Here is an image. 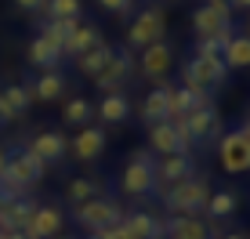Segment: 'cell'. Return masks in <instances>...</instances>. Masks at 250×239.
I'll return each instance as SVG.
<instances>
[{"label": "cell", "instance_id": "cell-1", "mask_svg": "<svg viewBox=\"0 0 250 239\" xmlns=\"http://www.w3.org/2000/svg\"><path fill=\"white\" fill-rule=\"evenodd\" d=\"M44 174H47V167L22 145V149L7 152V163H4V174H0V185H4L11 196H25V189H33Z\"/></svg>", "mask_w": 250, "mask_h": 239}, {"label": "cell", "instance_id": "cell-2", "mask_svg": "<svg viewBox=\"0 0 250 239\" xmlns=\"http://www.w3.org/2000/svg\"><path fill=\"white\" fill-rule=\"evenodd\" d=\"M120 189L131 199H145L156 192V156L149 149H134L120 170Z\"/></svg>", "mask_w": 250, "mask_h": 239}, {"label": "cell", "instance_id": "cell-3", "mask_svg": "<svg viewBox=\"0 0 250 239\" xmlns=\"http://www.w3.org/2000/svg\"><path fill=\"white\" fill-rule=\"evenodd\" d=\"M207 199H210V185H207V178H200V174L188 178V181L170 185V189H163V196H160L163 210H167L170 218H178V214H203Z\"/></svg>", "mask_w": 250, "mask_h": 239}, {"label": "cell", "instance_id": "cell-4", "mask_svg": "<svg viewBox=\"0 0 250 239\" xmlns=\"http://www.w3.org/2000/svg\"><path fill=\"white\" fill-rule=\"evenodd\" d=\"M225 62L214 55H192L188 62L182 65V87L188 91H200V95H210V91H218L221 83H225Z\"/></svg>", "mask_w": 250, "mask_h": 239}, {"label": "cell", "instance_id": "cell-5", "mask_svg": "<svg viewBox=\"0 0 250 239\" xmlns=\"http://www.w3.org/2000/svg\"><path fill=\"white\" fill-rule=\"evenodd\" d=\"M196 145L188 138L182 120H156L149 123V152L152 156H178V152H192Z\"/></svg>", "mask_w": 250, "mask_h": 239}, {"label": "cell", "instance_id": "cell-6", "mask_svg": "<svg viewBox=\"0 0 250 239\" xmlns=\"http://www.w3.org/2000/svg\"><path fill=\"white\" fill-rule=\"evenodd\" d=\"M73 221L91 236V232H98V228H105V225L124 221V207H120L116 199H109V196H94V199L73 207Z\"/></svg>", "mask_w": 250, "mask_h": 239}, {"label": "cell", "instance_id": "cell-7", "mask_svg": "<svg viewBox=\"0 0 250 239\" xmlns=\"http://www.w3.org/2000/svg\"><path fill=\"white\" fill-rule=\"evenodd\" d=\"M163 33H167V15H163V7H145V11L134 15V22L127 25V51H142L149 44H156L163 40Z\"/></svg>", "mask_w": 250, "mask_h": 239}, {"label": "cell", "instance_id": "cell-8", "mask_svg": "<svg viewBox=\"0 0 250 239\" xmlns=\"http://www.w3.org/2000/svg\"><path fill=\"white\" fill-rule=\"evenodd\" d=\"M218 163L225 174H247L250 170V138L243 131H229L218 138Z\"/></svg>", "mask_w": 250, "mask_h": 239}, {"label": "cell", "instance_id": "cell-9", "mask_svg": "<svg viewBox=\"0 0 250 239\" xmlns=\"http://www.w3.org/2000/svg\"><path fill=\"white\" fill-rule=\"evenodd\" d=\"M163 239H221V225L203 214H178L163 221Z\"/></svg>", "mask_w": 250, "mask_h": 239}, {"label": "cell", "instance_id": "cell-10", "mask_svg": "<svg viewBox=\"0 0 250 239\" xmlns=\"http://www.w3.org/2000/svg\"><path fill=\"white\" fill-rule=\"evenodd\" d=\"M131 69H134V58L127 47H113V55H109V62L102 65V73L94 76V87L102 91V95H113V91H124L127 80H131Z\"/></svg>", "mask_w": 250, "mask_h": 239}, {"label": "cell", "instance_id": "cell-11", "mask_svg": "<svg viewBox=\"0 0 250 239\" xmlns=\"http://www.w3.org/2000/svg\"><path fill=\"white\" fill-rule=\"evenodd\" d=\"M188 178H196V156L192 152L156 156V192L152 196H160L163 189H170V185H178V181H188Z\"/></svg>", "mask_w": 250, "mask_h": 239}, {"label": "cell", "instance_id": "cell-12", "mask_svg": "<svg viewBox=\"0 0 250 239\" xmlns=\"http://www.w3.org/2000/svg\"><path fill=\"white\" fill-rule=\"evenodd\" d=\"M192 33H196V40H218V44H229V40L236 37L232 19L218 15L214 7H207V4H200L192 11Z\"/></svg>", "mask_w": 250, "mask_h": 239}, {"label": "cell", "instance_id": "cell-13", "mask_svg": "<svg viewBox=\"0 0 250 239\" xmlns=\"http://www.w3.org/2000/svg\"><path fill=\"white\" fill-rule=\"evenodd\" d=\"M65 58V51H62V40L51 33V25L44 22V29L37 33V37L29 40V65L37 73H44V69H58V62Z\"/></svg>", "mask_w": 250, "mask_h": 239}, {"label": "cell", "instance_id": "cell-14", "mask_svg": "<svg viewBox=\"0 0 250 239\" xmlns=\"http://www.w3.org/2000/svg\"><path fill=\"white\" fill-rule=\"evenodd\" d=\"M182 123H185L192 145H210V141L221 138V113L214 109V101H210V105H200L196 113H188Z\"/></svg>", "mask_w": 250, "mask_h": 239}, {"label": "cell", "instance_id": "cell-15", "mask_svg": "<svg viewBox=\"0 0 250 239\" xmlns=\"http://www.w3.org/2000/svg\"><path fill=\"white\" fill-rule=\"evenodd\" d=\"M25 149H29L44 167H58V163H65V159H69V138L62 131H40V134H33V141L25 145Z\"/></svg>", "mask_w": 250, "mask_h": 239}, {"label": "cell", "instance_id": "cell-16", "mask_svg": "<svg viewBox=\"0 0 250 239\" xmlns=\"http://www.w3.org/2000/svg\"><path fill=\"white\" fill-rule=\"evenodd\" d=\"M142 76L152 83H163V76L174 69V47L167 44V40H156V44L142 47Z\"/></svg>", "mask_w": 250, "mask_h": 239}, {"label": "cell", "instance_id": "cell-17", "mask_svg": "<svg viewBox=\"0 0 250 239\" xmlns=\"http://www.w3.org/2000/svg\"><path fill=\"white\" fill-rule=\"evenodd\" d=\"M65 225V214L58 203H37L29 214V225H25V232H29L33 239H55L58 232H62Z\"/></svg>", "mask_w": 250, "mask_h": 239}, {"label": "cell", "instance_id": "cell-18", "mask_svg": "<svg viewBox=\"0 0 250 239\" xmlns=\"http://www.w3.org/2000/svg\"><path fill=\"white\" fill-rule=\"evenodd\" d=\"M105 131L102 127H80V131L73 134V141H69V152H73V159H80V163H94V159H102V152H105Z\"/></svg>", "mask_w": 250, "mask_h": 239}, {"label": "cell", "instance_id": "cell-19", "mask_svg": "<svg viewBox=\"0 0 250 239\" xmlns=\"http://www.w3.org/2000/svg\"><path fill=\"white\" fill-rule=\"evenodd\" d=\"M29 95H33V101H44V105L62 101V98L69 95V76L58 73V69L37 73V76H33V83H29Z\"/></svg>", "mask_w": 250, "mask_h": 239}, {"label": "cell", "instance_id": "cell-20", "mask_svg": "<svg viewBox=\"0 0 250 239\" xmlns=\"http://www.w3.org/2000/svg\"><path fill=\"white\" fill-rule=\"evenodd\" d=\"M94 120L109 127H120L131 120V95L127 91H113V95H102V101L94 105Z\"/></svg>", "mask_w": 250, "mask_h": 239}, {"label": "cell", "instance_id": "cell-21", "mask_svg": "<svg viewBox=\"0 0 250 239\" xmlns=\"http://www.w3.org/2000/svg\"><path fill=\"white\" fill-rule=\"evenodd\" d=\"M33 207H37V203H33L29 196L7 199L4 207H0V232H25V225H29Z\"/></svg>", "mask_w": 250, "mask_h": 239}, {"label": "cell", "instance_id": "cell-22", "mask_svg": "<svg viewBox=\"0 0 250 239\" xmlns=\"http://www.w3.org/2000/svg\"><path fill=\"white\" fill-rule=\"evenodd\" d=\"M124 228L131 232V239H163V218L149 214V210L124 214Z\"/></svg>", "mask_w": 250, "mask_h": 239}, {"label": "cell", "instance_id": "cell-23", "mask_svg": "<svg viewBox=\"0 0 250 239\" xmlns=\"http://www.w3.org/2000/svg\"><path fill=\"white\" fill-rule=\"evenodd\" d=\"M236 210H239V196L232 189H218V192L210 189V199H207V207H203V218L221 225V221H229Z\"/></svg>", "mask_w": 250, "mask_h": 239}, {"label": "cell", "instance_id": "cell-24", "mask_svg": "<svg viewBox=\"0 0 250 239\" xmlns=\"http://www.w3.org/2000/svg\"><path fill=\"white\" fill-rule=\"evenodd\" d=\"M170 91H174V87L156 83V87L145 95V101H142V120H145V127L156 123V120H167V113H170Z\"/></svg>", "mask_w": 250, "mask_h": 239}, {"label": "cell", "instance_id": "cell-25", "mask_svg": "<svg viewBox=\"0 0 250 239\" xmlns=\"http://www.w3.org/2000/svg\"><path fill=\"white\" fill-rule=\"evenodd\" d=\"M200 105H210V95H200V91H188V87H174V91H170V113H167V120H185Z\"/></svg>", "mask_w": 250, "mask_h": 239}, {"label": "cell", "instance_id": "cell-26", "mask_svg": "<svg viewBox=\"0 0 250 239\" xmlns=\"http://www.w3.org/2000/svg\"><path fill=\"white\" fill-rule=\"evenodd\" d=\"M0 105H4V113L11 120H19V116L29 113L33 95H29V87H22V83H7V87H0Z\"/></svg>", "mask_w": 250, "mask_h": 239}, {"label": "cell", "instance_id": "cell-27", "mask_svg": "<svg viewBox=\"0 0 250 239\" xmlns=\"http://www.w3.org/2000/svg\"><path fill=\"white\" fill-rule=\"evenodd\" d=\"M221 62H225V69H250V37L247 33H236V37L225 44L221 51Z\"/></svg>", "mask_w": 250, "mask_h": 239}, {"label": "cell", "instance_id": "cell-28", "mask_svg": "<svg viewBox=\"0 0 250 239\" xmlns=\"http://www.w3.org/2000/svg\"><path fill=\"white\" fill-rule=\"evenodd\" d=\"M62 120H65L69 127H91V123H94V101L80 98V95L65 98V105H62Z\"/></svg>", "mask_w": 250, "mask_h": 239}, {"label": "cell", "instance_id": "cell-29", "mask_svg": "<svg viewBox=\"0 0 250 239\" xmlns=\"http://www.w3.org/2000/svg\"><path fill=\"white\" fill-rule=\"evenodd\" d=\"M109 55H113V47H109L105 40H98V44L87 47L83 55H76V69H80L83 76H91V80H94V76L102 73V65L109 62Z\"/></svg>", "mask_w": 250, "mask_h": 239}, {"label": "cell", "instance_id": "cell-30", "mask_svg": "<svg viewBox=\"0 0 250 239\" xmlns=\"http://www.w3.org/2000/svg\"><path fill=\"white\" fill-rule=\"evenodd\" d=\"M98 40H102L98 25H91V22H80V25L73 29V37L65 40V47H62V51H65V58H76V55H83L87 47H94Z\"/></svg>", "mask_w": 250, "mask_h": 239}, {"label": "cell", "instance_id": "cell-31", "mask_svg": "<svg viewBox=\"0 0 250 239\" xmlns=\"http://www.w3.org/2000/svg\"><path fill=\"white\" fill-rule=\"evenodd\" d=\"M94 196H102V181H94V178H73V181L65 185V203L69 207H80V203L94 199Z\"/></svg>", "mask_w": 250, "mask_h": 239}, {"label": "cell", "instance_id": "cell-32", "mask_svg": "<svg viewBox=\"0 0 250 239\" xmlns=\"http://www.w3.org/2000/svg\"><path fill=\"white\" fill-rule=\"evenodd\" d=\"M44 19H80V0H47Z\"/></svg>", "mask_w": 250, "mask_h": 239}, {"label": "cell", "instance_id": "cell-33", "mask_svg": "<svg viewBox=\"0 0 250 239\" xmlns=\"http://www.w3.org/2000/svg\"><path fill=\"white\" fill-rule=\"evenodd\" d=\"M47 25H51V33H55V37L62 40V47H65V40L73 37V29L80 25V19H51Z\"/></svg>", "mask_w": 250, "mask_h": 239}, {"label": "cell", "instance_id": "cell-34", "mask_svg": "<svg viewBox=\"0 0 250 239\" xmlns=\"http://www.w3.org/2000/svg\"><path fill=\"white\" fill-rule=\"evenodd\" d=\"M87 239H131V232L124 228V221H116V225H105V228H98V232H91Z\"/></svg>", "mask_w": 250, "mask_h": 239}, {"label": "cell", "instance_id": "cell-35", "mask_svg": "<svg viewBox=\"0 0 250 239\" xmlns=\"http://www.w3.org/2000/svg\"><path fill=\"white\" fill-rule=\"evenodd\" d=\"M94 4H98L102 11H109V15H127L134 7V0H94Z\"/></svg>", "mask_w": 250, "mask_h": 239}, {"label": "cell", "instance_id": "cell-36", "mask_svg": "<svg viewBox=\"0 0 250 239\" xmlns=\"http://www.w3.org/2000/svg\"><path fill=\"white\" fill-rule=\"evenodd\" d=\"M15 7H19L22 15H44L47 0H15Z\"/></svg>", "mask_w": 250, "mask_h": 239}, {"label": "cell", "instance_id": "cell-37", "mask_svg": "<svg viewBox=\"0 0 250 239\" xmlns=\"http://www.w3.org/2000/svg\"><path fill=\"white\" fill-rule=\"evenodd\" d=\"M203 4L214 7L218 15H225V19H232V4H229V0H203Z\"/></svg>", "mask_w": 250, "mask_h": 239}, {"label": "cell", "instance_id": "cell-38", "mask_svg": "<svg viewBox=\"0 0 250 239\" xmlns=\"http://www.w3.org/2000/svg\"><path fill=\"white\" fill-rule=\"evenodd\" d=\"M232 11H250V0H229Z\"/></svg>", "mask_w": 250, "mask_h": 239}, {"label": "cell", "instance_id": "cell-39", "mask_svg": "<svg viewBox=\"0 0 250 239\" xmlns=\"http://www.w3.org/2000/svg\"><path fill=\"white\" fill-rule=\"evenodd\" d=\"M0 239H33L29 232H0Z\"/></svg>", "mask_w": 250, "mask_h": 239}, {"label": "cell", "instance_id": "cell-40", "mask_svg": "<svg viewBox=\"0 0 250 239\" xmlns=\"http://www.w3.org/2000/svg\"><path fill=\"white\" fill-rule=\"evenodd\" d=\"M4 127H11V116L4 113V105H0V131H4Z\"/></svg>", "mask_w": 250, "mask_h": 239}, {"label": "cell", "instance_id": "cell-41", "mask_svg": "<svg viewBox=\"0 0 250 239\" xmlns=\"http://www.w3.org/2000/svg\"><path fill=\"white\" fill-rule=\"evenodd\" d=\"M221 239H250L247 232H229V236H221Z\"/></svg>", "mask_w": 250, "mask_h": 239}, {"label": "cell", "instance_id": "cell-42", "mask_svg": "<svg viewBox=\"0 0 250 239\" xmlns=\"http://www.w3.org/2000/svg\"><path fill=\"white\" fill-rule=\"evenodd\" d=\"M239 131H243V134H247V138H250V116L243 120V127H239Z\"/></svg>", "mask_w": 250, "mask_h": 239}, {"label": "cell", "instance_id": "cell-43", "mask_svg": "<svg viewBox=\"0 0 250 239\" xmlns=\"http://www.w3.org/2000/svg\"><path fill=\"white\" fill-rule=\"evenodd\" d=\"M4 163H7V152L0 149V174H4Z\"/></svg>", "mask_w": 250, "mask_h": 239}, {"label": "cell", "instance_id": "cell-44", "mask_svg": "<svg viewBox=\"0 0 250 239\" xmlns=\"http://www.w3.org/2000/svg\"><path fill=\"white\" fill-rule=\"evenodd\" d=\"M243 33H247V37H250V22H247V29H243Z\"/></svg>", "mask_w": 250, "mask_h": 239}]
</instances>
